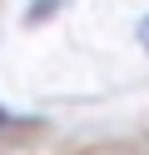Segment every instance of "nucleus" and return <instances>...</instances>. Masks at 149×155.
Segmentation results:
<instances>
[{"label":"nucleus","instance_id":"nucleus-1","mask_svg":"<svg viewBox=\"0 0 149 155\" xmlns=\"http://www.w3.org/2000/svg\"><path fill=\"white\" fill-rule=\"evenodd\" d=\"M139 45H144V55H149V20L139 25Z\"/></svg>","mask_w":149,"mask_h":155}]
</instances>
